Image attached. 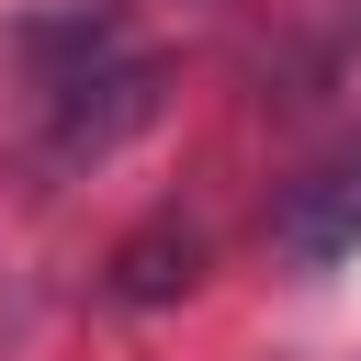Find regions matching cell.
I'll return each instance as SVG.
<instances>
[{
  "label": "cell",
  "instance_id": "cell-2",
  "mask_svg": "<svg viewBox=\"0 0 361 361\" xmlns=\"http://www.w3.org/2000/svg\"><path fill=\"white\" fill-rule=\"evenodd\" d=\"M203 282V226H180V214H147L113 259H102V293L124 305V316H147V305H180Z\"/></svg>",
  "mask_w": 361,
  "mask_h": 361
},
{
  "label": "cell",
  "instance_id": "cell-3",
  "mask_svg": "<svg viewBox=\"0 0 361 361\" xmlns=\"http://www.w3.org/2000/svg\"><path fill=\"white\" fill-rule=\"evenodd\" d=\"M350 248H361V158L316 169V180L282 203V259H293V271H327V259H350Z\"/></svg>",
  "mask_w": 361,
  "mask_h": 361
},
{
  "label": "cell",
  "instance_id": "cell-1",
  "mask_svg": "<svg viewBox=\"0 0 361 361\" xmlns=\"http://www.w3.org/2000/svg\"><path fill=\"white\" fill-rule=\"evenodd\" d=\"M45 102H56V113H45V158H56V169H79V158H113V147L158 113V68H147V56H113V68L56 79Z\"/></svg>",
  "mask_w": 361,
  "mask_h": 361
}]
</instances>
